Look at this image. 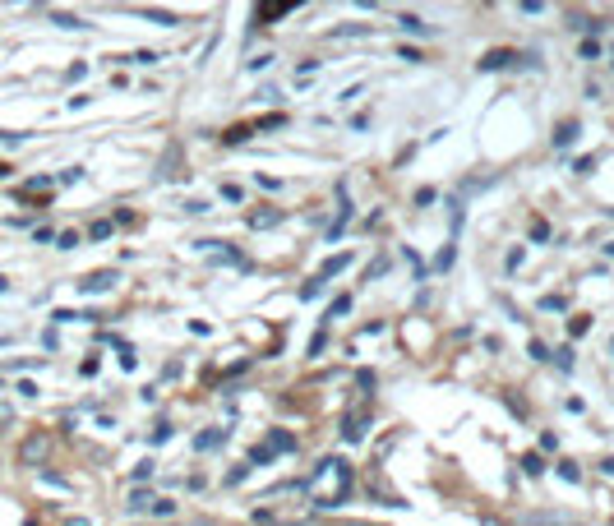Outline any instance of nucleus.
<instances>
[{"label": "nucleus", "instance_id": "obj_1", "mask_svg": "<svg viewBox=\"0 0 614 526\" xmlns=\"http://www.w3.org/2000/svg\"><path fill=\"white\" fill-rule=\"evenodd\" d=\"M351 485H356V476H351L347 462H342V457H324L310 476L314 508H342V503L351 499Z\"/></svg>", "mask_w": 614, "mask_h": 526}, {"label": "nucleus", "instance_id": "obj_2", "mask_svg": "<svg viewBox=\"0 0 614 526\" xmlns=\"http://www.w3.org/2000/svg\"><path fill=\"white\" fill-rule=\"evenodd\" d=\"M47 453H51V434H28L24 448H19V462H24V467H42Z\"/></svg>", "mask_w": 614, "mask_h": 526}, {"label": "nucleus", "instance_id": "obj_3", "mask_svg": "<svg viewBox=\"0 0 614 526\" xmlns=\"http://www.w3.org/2000/svg\"><path fill=\"white\" fill-rule=\"evenodd\" d=\"M111 287H116V273H111V268H102V273H88L84 282H79V291H84V296H107Z\"/></svg>", "mask_w": 614, "mask_h": 526}, {"label": "nucleus", "instance_id": "obj_4", "mask_svg": "<svg viewBox=\"0 0 614 526\" xmlns=\"http://www.w3.org/2000/svg\"><path fill=\"white\" fill-rule=\"evenodd\" d=\"M518 526H578V517H568V513H527Z\"/></svg>", "mask_w": 614, "mask_h": 526}, {"label": "nucleus", "instance_id": "obj_5", "mask_svg": "<svg viewBox=\"0 0 614 526\" xmlns=\"http://www.w3.org/2000/svg\"><path fill=\"white\" fill-rule=\"evenodd\" d=\"M365 430H370V411H361V416L351 411L347 425H342V439H347V443H361V439H365Z\"/></svg>", "mask_w": 614, "mask_h": 526}, {"label": "nucleus", "instance_id": "obj_6", "mask_svg": "<svg viewBox=\"0 0 614 526\" xmlns=\"http://www.w3.org/2000/svg\"><path fill=\"white\" fill-rule=\"evenodd\" d=\"M347 263H351V254H333V259H328V263H324V268H319V277H314V282H319V287H324L328 277H338V273H342V268H347Z\"/></svg>", "mask_w": 614, "mask_h": 526}, {"label": "nucleus", "instance_id": "obj_7", "mask_svg": "<svg viewBox=\"0 0 614 526\" xmlns=\"http://www.w3.org/2000/svg\"><path fill=\"white\" fill-rule=\"evenodd\" d=\"M277 222H282V208H264V213H254V217H250V227H254V231H268V227H277Z\"/></svg>", "mask_w": 614, "mask_h": 526}, {"label": "nucleus", "instance_id": "obj_8", "mask_svg": "<svg viewBox=\"0 0 614 526\" xmlns=\"http://www.w3.org/2000/svg\"><path fill=\"white\" fill-rule=\"evenodd\" d=\"M222 443H227V430H204L199 439H194V448H199V453H208V448H222Z\"/></svg>", "mask_w": 614, "mask_h": 526}, {"label": "nucleus", "instance_id": "obj_9", "mask_svg": "<svg viewBox=\"0 0 614 526\" xmlns=\"http://www.w3.org/2000/svg\"><path fill=\"white\" fill-rule=\"evenodd\" d=\"M268 448H273V453H296V434L273 430V434H268Z\"/></svg>", "mask_w": 614, "mask_h": 526}, {"label": "nucleus", "instance_id": "obj_10", "mask_svg": "<svg viewBox=\"0 0 614 526\" xmlns=\"http://www.w3.org/2000/svg\"><path fill=\"white\" fill-rule=\"evenodd\" d=\"M513 60H518L513 51H490V56L481 60V70H504V65H513Z\"/></svg>", "mask_w": 614, "mask_h": 526}, {"label": "nucleus", "instance_id": "obj_11", "mask_svg": "<svg viewBox=\"0 0 614 526\" xmlns=\"http://www.w3.org/2000/svg\"><path fill=\"white\" fill-rule=\"evenodd\" d=\"M282 14H291V5H287V0H282V5H259V10H254V19L264 24V19H282Z\"/></svg>", "mask_w": 614, "mask_h": 526}, {"label": "nucleus", "instance_id": "obj_12", "mask_svg": "<svg viewBox=\"0 0 614 526\" xmlns=\"http://www.w3.org/2000/svg\"><path fill=\"white\" fill-rule=\"evenodd\" d=\"M573 134H578V125H573V120H564V125L554 130V144H559V148H568V144H573Z\"/></svg>", "mask_w": 614, "mask_h": 526}, {"label": "nucleus", "instance_id": "obj_13", "mask_svg": "<svg viewBox=\"0 0 614 526\" xmlns=\"http://www.w3.org/2000/svg\"><path fill=\"white\" fill-rule=\"evenodd\" d=\"M398 24H402V33H430V24H421L416 14H402Z\"/></svg>", "mask_w": 614, "mask_h": 526}, {"label": "nucleus", "instance_id": "obj_14", "mask_svg": "<svg viewBox=\"0 0 614 526\" xmlns=\"http://www.w3.org/2000/svg\"><path fill=\"white\" fill-rule=\"evenodd\" d=\"M250 134H254V125H231V130H227V144H245Z\"/></svg>", "mask_w": 614, "mask_h": 526}, {"label": "nucleus", "instance_id": "obj_15", "mask_svg": "<svg viewBox=\"0 0 614 526\" xmlns=\"http://www.w3.org/2000/svg\"><path fill=\"white\" fill-rule=\"evenodd\" d=\"M587 328H591L587 314H573V319H568V333H573V337H587Z\"/></svg>", "mask_w": 614, "mask_h": 526}, {"label": "nucleus", "instance_id": "obj_16", "mask_svg": "<svg viewBox=\"0 0 614 526\" xmlns=\"http://www.w3.org/2000/svg\"><path fill=\"white\" fill-rule=\"evenodd\" d=\"M522 471H527V476H541V471H545L541 453H527V457H522Z\"/></svg>", "mask_w": 614, "mask_h": 526}, {"label": "nucleus", "instance_id": "obj_17", "mask_svg": "<svg viewBox=\"0 0 614 526\" xmlns=\"http://www.w3.org/2000/svg\"><path fill=\"white\" fill-rule=\"evenodd\" d=\"M130 508H134V513H144V508H153V494H148V490H134V494H130Z\"/></svg>", "mask_w": 614, "mask_h": 526}, {"label": "nucleus", "instance_id": "obj_18", "mask_svg": "<svg viewBox=\"0 0 614 526\" xmlns=\"http://www.w3.org/2000/svg\"><path fill=\"white\" fill-rule=\"evenodd\" d=\"M531 240H536V245H545V240H550V222H541V217H536V222H531Z\"/></svg>", "mask_w": 614, "mask_h": 526}, {"label": "nucleus", "instance_id": "obj_19", "mask_svg": "<svg viewBox=\"0 0 614 526\" xmlns=\"http://www.w3.org/2000/svg\"><path fill=\"white\" fill-rule=\"evenodd\" d=\"M328 37H365V24H342V28H333Z\"/></svg>", "mask_w": 614, "mask_h": 526}, {"label": "nucleus", "instance_id": "obj_20", "mask_svg": "<svg viewBox=\"0 0 614 526\" xmlns=\"http://www.w3.org/2000/svg\"><path fill=\"white\" fill-rule=\"evenodd\" d=\"M268 457H273V448H268V443H259V448H250V462H254V467H264Z\"/></svg>", "mask_w": 614, "mask_h": 526}, {"label": "nucleus", "instance_id": "obj_21", "mask_svg": "<svg viewBox=\"0 0 614 526\" xmlns=\"http://www.w3.org/2000/svg\"><path fill=\"white\" fill-rule=\"evenodd\" d=\"M111 227H116V222H93V227H88V236H93V240H107Z\"/></svg>", "mask_w": 614, "mask_h": 526}, {"label": "nucleus", "instance_id": "obj_22", "mask_svg": "<svg viewBox=\"0 0 614 526\" xmlns=\"http://www.w3.org/2000/svg\"><path fill=\"white\" fill-rule=\"evenodd\" d=\"M153 513L157 517H176V503H171V499H153Z\"/></svg>", "mask_w": 614, "mask_h": 526}, {"label": "nucleus", "instance_id": "obj_23", "mask_svg": "<svg viewBox=\"0 0 614 526\" xmlns=\"http://www.w3.org/2000/svg\"><path fill=\"white\" fill-rule=\"evenodd\" d=\"M56 24L61 28H84V19H74V14H56Z\"/></svg>", "mask_w": 614, "mask_h": 526}, {"label": "nucleus", "instance_id": "obj_24", "mask_svg": "<svg viewBox=\"0 0 614 526\" xmlns=\"http://www.w3.org/2000/svg\"><path fill=\"white\" fill-rule=\"evenodd\" d=\"M79 245V231H61V250H74Z\"/></svg>", "mask_w": 614, "mask_h": 526}, {"label": "nucleus", "instance_id": "obj_25", "mask_svg": "<svg viewBox=\"0 0 614 526\" xmlns=\"http://www.w3.org/2000/svg\"><path fill=\"white\" fill-rule=\"evenodd\" d=\"M347 310H351V300H347V296H338V300H333V310H328V314L338 319V314H347Z\"/></svg>", "mask_w": 614, "mask_h": 526}, {"label": "nucleus", "instance_id": "obj_26", "mask_svg": "<svg viewBox=\"0 0 614 526\" xmlns=\"http://www.w3.org/2000/svg\"><path fill=\"white\" fill-rule=\"evenodd\" d=\"M10 420H14V416H10V407H0V425H10Z\"/></svg>", "mask_w": 614, "mask_h": 526}, {"label": "nucleus", "instance_id": "obj_27", "mask_svg": "<svg viewBox=\"0 0 614 526\" xmlns=\"http://www.w3.org/2000/svg\"><path fill=\"white\" fill-rule=\"evenodd\" d=\"M65 526H88V517H70V522H65Z\"/></svg>", "mask_w": 614, "mask_h": 526}, {"label": "nucleus", "instance_id": "obj_28", "mask_svg": "<svg viewBox=\"0 0 614 526\" xmlns=\"http://www.w3.org/2000/svg\"><path fill=\"white\" fill-rule=\"evenodd\" d=\"M194 526H222V522H208V517H199V522H194Z\"/></svg>", "mask_w": 614, "mask_h": 526}, {"label": "nucleus", "instance_id": "obj_29", "mask_svg": "<svg viewBox=\"0 0 614 526\" xmlns=\"http://www.w3.org/2000/svg\"><path fill=\"white\" fill-rule=\"evenodd\" d=\"M481 526H499V517H485V522Z\"/></svg>", "mask_w": 614, "mask_h": 526}, {"label": "nucleus", "instance_id": "obj_30", "mask_svg": "<svg viewBox=\"0 0 614 526\" xmlns=\"http://www.w3.org/2000/svg\"><path fill=\"white\" fill-rule=\"evenodd\" d=\"M5 287H10V282H5V277H0V291H5Z\"/></svg>", "mask_w": 614, "mask_h": 526}, {"label": "nucleus", "instance_id": "obj_31", "mask_svg": "<svg viewBox=\"0 0 614 526\" xmlns=\"http://www.w3.org/2000/svg\"><path fill=\"white\" fill-rule=\"evenodd\" d=\"M5 171H10V167H0V176H5Z\"/></svg>", "mask_w": 614, "mask_h": 526}]
</instances>
